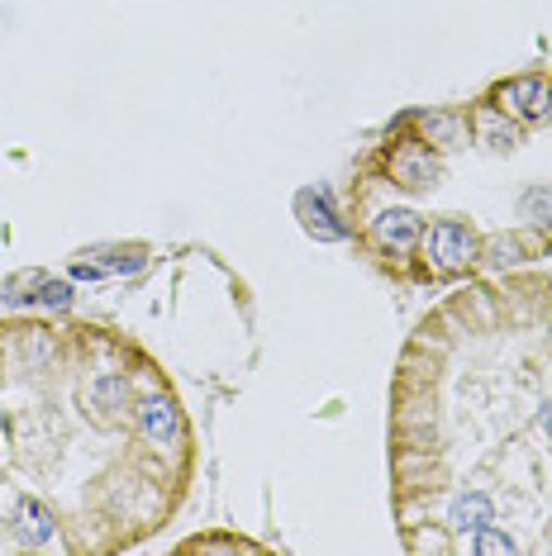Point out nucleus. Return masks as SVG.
<instances>
[{"instance_id":"obj_1","label":"nucleus","mask_w":552,"mask_h":556,"mask_svg":"<svg viewBox=\"0 0 552 556\" xmlns=\"http://www.w3.org/2000/svg\"><path fill=\"white\" fill-rule=\"evenodd\" d=\"M429 257L438 262V267H462V262L476 257V233L467 229L462 219H438L429 229Z\"/></svg>"},{"instance_id":"obj_2","label":"nucleus","mask_w":552,"mask_h":556,"mask_svg":"<svg viewBox=\"0 0 552 556\" xmlns=\"http://www.w3.org/2000/svg\"><path fill=\"white\" fill-rule=\"evenodd\" d=\"M138 428H143V438L148 442H177L181 438V414H177V404H172L167 395H148L143 404H138Z\"/></svg>"},{"instance_id":"obj_3","label":"nucleus","mask_w":552,"mask_h":556,"mask_svg":"<svg viewBox=\"0 0 552 556\" xmlns=\"http://www.w3.org/2000/svg\"><path fill=\"white\" fill-rule=\"evenodd\" d=\"M500 100L514 110L519 119H543L548 115V100H552V91H548V81L543 77H519V81H510L505 91H500Z\"/></svg>"},{"instance_id":"obj_4","label":"nucleus","mask_w":552,"mask_h":556,"mask_svg":"<svg viewBox=\"0 0 552 556\" xmlns=\"http://www.w3.org/2000/svg\"><path fill=\"white\" fill-rule=\"evenodd\" d=\"M419 233H424V224H419V214H414V210L376 214V238H381L391 252H410L414 243H419Z\"/></svg>"},{"instance_id":"obj_5","label":"nucleus","mask_w":552,"mask_h":556,"mask_svg":"<svg viewBox=\"0 0 552 556\" xmlns=\"http://www.w3.org/2000/svg\"><path fill=\"white\" fill-rule=\"evenodd\" d=\"M448 523L457 528V533H476V528H486V523H495V504L486 500V495H457L453 500V509H448Z\"/></svg>"},{"instance_id":"obj_6","label":"nucleus","mask_w":552,"mask_h":556,"mask_svg":"<svg viewBox=\"0 0 552 556\" xmlns=\"http://www.w3.org/2000/svg\"><path fill=\"white\" fill-rule=\"evenodd\" d=\"M15 523H20V538L34 542V547H43V542L53 538V514H48L39 500H20L15 504Z\"/></svg>"},{"instance_id":"obj_7","label":"nucleus","mask_w":552,"mask_h":556,"mask_svg":"<svg viewBox=\"0 0 552 556\" xmlns=\"http://www.w3.org/2000/svg\"><path fill=\"white\" fill-rule=\"evenodd\" d=\"M300 210L310 214V233H319V238H343V224H334V214H329V200L324 195H300Z\"/></svg>"},{"instance_id":"obj_8","label":"nucleus","mask_w":552,"mask_h":556,"mask_svg":"<svg viewBox=\"0 0 552 556\" xmlns=\"http://www.w3.org/2000/svg\"><path fill=\"white\" fill-rule=\"evenodd\" d=\"M519 219L552 224V191H548V186H529V191L519 195Z\"/></svg>"},{"instance_id":"obj_9","label":"nucleus","mask_w":552,"mask_h":556,"mask_svg":"<svg viewBox=\"0 0 552 556\" xmlns=\"http://www.w3.org/2000/svg\"><path fill=\"white\" fill-rule=\"evenodd\" d=\"M472 552L476 556H505V552H514V538L486 523V528H476V533H472Z\"/></svg>"},{"instance_id":"obj_10","label":"nucleus","mask_w":552,"mask_h":556,"mask_svg":"<svg viewBox=\"0 0 552 556\" xmlns=\"http://www.w3.org/2000/svg\"><path fill=\"white\" fill-rule=\"evenodd\" d=\"M124 376H100L96 381V400H100V409H115V400H124Z\"/></svg>"},{"instance_id":"obj_11","label":"nucleus","mask_w":552,"mask_h":556,"mask_svg":"<svg viewBox=\"0 0 552 556\" xmlns=\"http://www.w3.org/2000/svg\"><path fill=\"white\" fill-rule=\"evenodd\" d=\"M29 300H34V305H58V309H62V305L72 300V290L62 286V281H43V286H39V295H29Z\"/></svg>"},{"instance_id":"obj_12","label":"nucleus","mask_w":552,"mask_h":556,"mask_svg":"<svg viewBox=\"0 0 552 556\" xmlns=\"http://www.w3.org/2000/svg\"><path fill=\"white\" fill-rule=\"evenodd\" d=\"M486 138H491V148H510V143H514V129L491 115V119H486Z\"/></svg>"}]
</instances>
